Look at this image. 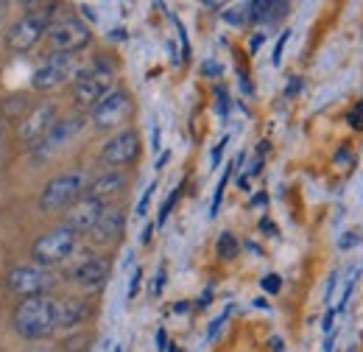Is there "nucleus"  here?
Segmentation results:
<instances>
[{
  "mask_svg": "<svg viewBox=\"0 0 363 352\" xmlns=\"http://www.w3.org/2000/svg\"><path fill=\"white\" fill-rule=\"evenodd\" d=\"M76 232H70L67 226H56V229H50L45 232L43 238H37V243H34V249H31V258L37 260V265H56L62 263V260H67L70 255H73V249H76Z\"/></svg>",
  "mask_w": 363,
  "mask_h": 352,
  "instance_id": "obj_4",
  "label": "nucleus"
},
{
  "mask_svg": "<svg viewBox=\"0 0 363 352\" xmlns=\"http://www.w3.org/2000/svg\"><path fill=\"white\" fill-rule=\"evenodd\" d=\"M14 330L26 341L48 339L56 330V302L50 297H28L14 310Z\"/></svg>",
  "mask_w": 363,
  "mask_h": 352,
  "instance_id": "obj_1",
  "label": "nucleus"
},
{
  "mask_svg": "<svg viewBox=\"0 0 363 352\" xmlns=\"http://www.w3.org/2000/svg\"><path fill=\"white\" fill-rule=\"evenodd\" d=\"M123 190H126V176L121 174V171H106V174H101L87 187V196L95 199V202H101V204H106L109 199H118Z\"/></svg>",
  "mask_w": 363,
  "mask_h": 352,
  "instance_id": "obj_16",
  "label": "nucleus"
},
{
  "mask_svg": "<svg viewBox=\"0 0 363 352\" xmlns=\"http://www.w3.org/2000/svg\"><path fill=\"white\" fill-rule=\"evenodd\" d=\"M0 26H3V6H0Z\"/></svg>",
  "mask_w": 363,
  "mask_h": 352,
  "instance_id": "obj_44",
  "label": "nucleus"
},
{
  "mask_svg": "<svg viewBox=\"0 0 363 352\" xmlns=\"http://www.w3.org/2000/svg\"><path fill=\"white\" fill-rule=\"evenodd\" d=\"M288 37H291V31H282V34H279V40H277V45H274V56H272L274 65H279V62H282V50H285V45H288Z\"/></svg>",
  "mask_w": 363,
  "mask_h": 352,
  "instance_id": "obj_24",
  "label": "nucleus"
},
{
  "mask_svg": "<svg viewBox=\"0 0 363 352\" xmlns=\"http://www.w3.org/2000/svg\"><path fill=\"white\" fill-rule=\"evenodd\" d=\"M112 92V70L104 62H95L90 67H84L82 73H76V84H73V98L82 106H95L104 95Z\"/></svg>",
  "mask_w": 363,
  "mask_h": 352,
  "instance_id": "obj_5",
  "label": "nucleus"
},
{
  "mask_svg": "<svg viewBox=\"0 0 363 352\" xmlns=\"http://www.w3.org/2000/svg\"><path fill=\"white\" fill-rule=\"evenodd\" d=\"M140 277H143V271L135 268V274H132V282H129V299L137 294V288H140Z\"/></svg>",
  "mask_w": 363,
  "mask_h": 352,
  "instance_id": "obj_29",
  "label": "nucleus"
},
{
  "mask_svg": "<svg viewBox=\"0 0 363 352\" xmlns=\"http://www.w3.org/2000/svg\"><path fill=\"white\" fill-rule=\"evenodd\" d=\"M67 277L82 291H98V288H104V282L109 277V263L104 258H87V260H82L76 265Z\"/></svg>",
  "mask_w": 363,
  "mask_h": 352,
  "instance_id": "obj_14",
  "label": "nucleus"
},
{
  "mask_svg": "<svg viewBox=\"0 0 363 352\" xmlns=\"http://www.w3.org/2000/svg\"><path fill=\"white\" fill-rule=\"evenodd\" d=\"M232 171H235V163H232L227 171H224L221 182H218V187H216V199H213V204H210V219H216V216H218V207H221V199H224V187H227Z\"/></svg>",
  "mask_w": 363,
  "mask_h": 352,
  "instance_id": "obj_20",
  "label": "nucleus"
},
{
  "mask_svg": "<svg viewBox=\"0 0 363 352\" xmlns=\"http://www.w3.org/2000/svg\"><path fill=\"white\" fill-rule=\"evenodd\" d=\"M224 23H229V26H235V28L246 26V23H249V6H238V9H227V11H224Z\"/></svg>",
  "mask_w": 363,
  "mask_h": 352,
  "instance_id": "obj_21",
  "label": "nucleus"
},
{
  "mask_svg": "<svg viewBox=\"0 0 363 352\" xmlns=\"http://www.w3.org/2000/svg\"><path fill=\"white\" fill-rule=\"evenodd\" d=\"M272 352H282V339H277V336H274V339H272Z\"/></svg>",
  "mask_w": 363,
  "mask_h": 352,
  "instance_id": "obj_39",
  "label": "nucleus"
},
{
  "mask_svg": "<svg viewBox=\"0 0 363 352\" xmlns=\"http://www.w3.org/2000/svg\"><path fill=\"white\" fill-rule=\"evenodd\" d=\"M168 157H171V154H162V157H160V160H157V168H162V165H165V163H168Z\"/></svg>",
  "mask_w": 363,
  "mask_h": 352,
  "instance_id": "obj_42",
  "label": "nucleus"
},
{
  "mask_svg": "<svg viewBox=\"0 0 363 352\" xmlns=\"http://www.w3.org/2000/svg\"><path fill=\"white\" fill-rule=\"evenodd\" d=\"M229 310H232V308H227V310H224V313H221V316H218V319H216V321H213V324H210V333H207V339H210V341H213V339L218 336V330H221V324L227 321Z\"/></svg>",
  "mask_w": 363,
  "mask_h": 352,
  "instance_id": "obj_27",
  "label": "nucleus"
},
{
  "mask_svg": "<svg viewBox=\"0 0 363 352\" xmlns=\"http://www.w3.org/2000/svg\"><path fill=\"white\" fill-rule=\"evenodd\" d=\"M151 232H154V226L148 224V226L143 229V235H140V243H148V241H151Z\"/></svg>",
  "mask_w": 363,
  "mask_h": 352,
  "instance_id": "obj_36",
  "label": "nucleus"
},
{
  "mask_svg": "<svg viewBox=\"0 0 363 352\" xmlns=\"http://www.w3.org/2000/svg\"><path fill=\"white\" fill-rule=\"evenodd\" d=\"M90 316V305L82 299H62L56 302V330H73Z\"/></svg>",
  "mask_w": 363,
  "mask_h": 352,
  "instance_id": "obj_17",
  "label": "nucleus"
},
{
  "mask_svg": "<svg viewBox=\"0 0 363 352\" xmlns=\"http://www.w3.org/2000/svg\"><path fill=\"white\" fill-rule=\"evenodd\" d=\"M299 87H302V79H291V87L285 89V95H296Z\"/></svg>",
  "mask_w": 363,
  "mask_h": 352,
  "instance_id": "obj_34",
  "label": "nucleus"
},
{
  "mask_svg": "<svg viewBox=\"0 0 363 352\" xmlns=\"http://www.w3.org/2000/svg\"><path fill=\"white\" fill-rule=\"evenodd\" d=\"M260 285H263V291H266V294H279V288H282V280H279L277 274H266Z\"/></svg>",
  "mask_w": 363,
  "mask_h": 352,
  "instance_id": "obj_23",
  "label": "nucleus"
},
{
  "mask_svg": "<svg viewBox=\"0 0 363 352\" xmlns=\"http://www.w3.org/2000/svg\"><path fill=\"white\" fill-rule=\"evenodd\" d=\"M123 229H126V213L118 207H106L90 229V238L92 243H115L123 235Z\"/></svg>",
  "mask_w": 363,
  "mask_h": 352,
  "instance_id": "obj_15",
  "label": "nucleus"
},
{
  "mask_svg": "<svg viewBox=\"0 0 363 352\" xmlns=\"http://www.w3.org/2000/svg\"><path fill=\"white\" fill-rule=\"evenodd\" d=\"M216 98H218V115H221V118H227V112H229L227 89H224V87H216Z\"/></svg>",
  "mask_w": 363,
  "mask_h": 352,
  "instance_id": "obj_26",
  "label": "nucleus"
},
{
  "mask_svg": "<svg viewBox=\"0 0 363 352\" xmlns=\"http://www.w3.org/2000/svg\"><path fill=\"white\" fill-rule=\"evenodd\" d=\"M162 282H165V268H160V274H157V282H154V294H160V291H162Z\"/></svg>",
  "mask_w": 363,
  "mask_h": 352,
  "instance_id": "obj_32",
  "label": "nucleus"
},
{
  "mask_svg": "<svg viewBox=\"0 0 363 352\" xmlns=\"http://www.w3.org/2000/svg\"><path fill=\"white\" fill-rule=\"evenodd\" d=\"M350 123H352L355 129H363V104H361V109H358V112H352V115H350Z\"/></svg>",
  "mask_w": 363,
  "mask_h": 352,
  "instance_id": "obj_30",
  "label": "nucleus"
},
{
  "mask_svg": "<svg viewBox=\"0 0 363 352\" xmlns=\"http://www.w3.org/2000/svg\"><path fill=\"white\" fill-rule=\"evenodd\" d=\"M201 70H204V76H221V67H218V65H213V62H207Z\"/></svg>",
  "mask_w": 363,
  "mask_h": 352,
  "instance_id": "obj_31",
  "label": "nucleus"
},
{
  "mask_svg": "<svg viewBox=\"0 0 363 352\" xmlns=\"http://www.w3.org/2000/svg\"><path fill=\"white\" fill-rule=\"evenodd\" d=\"M154 190H157V185L151 182V185H148V190L143 193V199L137 202V216H145V210H148V202H151V193H154Z\"/></svg>",
  "mask_w": 363,
  "mask_h": 352,
  "instance_id": "obj_25",
  "label": "nucleus"
},
{
  "mask_svg": "<svg viewBox=\"0 0 363 352\" xmlns=\"http://www.w3.org/2000/svg\"><path fill=\"white\" fill-rule=\"evenodd\" d=\"M249 20H252V23H269V20H274V3L272 0L249 3Z\"/></svg>",
  "mask_w": 363,
  "mask_h": 352,
  "instance_id": "obj_19",
  "label": "nucleus"
},
{
  "mask_svg": "<svg viewBox=\"0 0 363 352\" xmlns=\"http://www.w3.org/2000/svg\"><path fill=\"white\" fill-rule=\"evenodd\" d=\"M70 70H73V53H50L48 56V62L43 67H37L34 70V76H31V87L40 89V92H48V89L59 87L67 76H70Z\"/></svg>",
  "mask_w": 363,
  "mask_h": 352,
  "instance_id": "obj_11",
  "label": "nucleus"
},
{
  "mask_svg": "<svg viewBox=\"0 0 363 352\" xmlns=\"http://www.w3.org/2000/svg\"><path fill=\"white\" fill-rule=\"evenodd\" d=\"M333 341H335V339H327V344H324V352H333Z\"/></svg>",
  "mask_w": 363,
  "mask_h": 352,
  "instance_id": "obj_43",
  "label": "nucleus"
},
{
  "mask_svg": "<svg viewBox=\"0 0 363 352\" xmlns=\"http://www.w3.org/2000/svg\"><path fill=\"white\" fill-rule=\"evenodd\" d=\"M84 190H87V176L82 171H67V174L53 176L40 193V207L45 213H56V210L79 202Z\"/></svg>",
  "mask_w": 363,
  "mask_h": 352,
  "instance_id": "obj_3",
  "label": "nucleus"
},
{
  "mask_svg": "<svg viewBox=\"0 0 363 352\" xmlns=\"http://www.w3.org/2000/svg\"><path fill=\"white\" fill-rule=\"evenodd\" d=\"M157 347H160V352L168 350V344H165V330H157Z\"/></svg>",
  "mask_w": 363,
  "mask_h": 352,
  "instance_id": "obj_35",
  "label": "nucleus"
},
{
  "mask_svg": "<svg viewBox=\"0 0 363 352\" xmlns=\"http://www.w3.org/2000/svg\"><path fill=\"white\" fill-rule=\"evenodd\" d=\"M48 43L53 45V50L59 53H76L82 48H87L92 40L90 26L79 17H67V20H59L48 28Z\"/></svg>",
  "mask_w": 363,
  "mask_h": 352,
  "instance_id": "obj_6",
  "label": "nucleus"
},
{
  "mask_svg": "<svg viewBox=\"0 0 363 352\" xmlns=\"http://www.w3.org/2000/svg\"><path fill=\"white\" fill-rule=\"evenodd\" d=\"M179 193H182V187H177L165 202H162V207H160V219H157V226H162L165 221H168V216H171V210H174V204L179 202Z\"/></svg>",
  "mask_w": 363,
  "mask_h": 352,
  "instance_id": "obj_22",
  "label": "nucleus"
},
{
  "mask_svg": "<svg viewBox=\"0 0 363 352\" xmlns=\"http://www.w3.org/2000/svg\"><path fill=\"white\" fill-rule=\"evenodd\" d=\"M112 40H115V43H121V40H126V31H121V28H118V31H112Z\"/></svg>",
  "mask_w": 363,
  "mask_h": 352,
  "instance_id": "obj_40",
  "label": "nucleus"
},
{
  "mask_svg": "<svg viewBox=\"0 0 363 352\" xmlns=\"http://www.w3.org/2000/svg\"><path fill=\"white\" fill-rule=\"evenodd\" d=\"M210 297H213V288H207V291L201 294V299H199V308H207V302H210Z\"/></svg>",
  "mask_w": 363,
  "mask_h": 352,
  "instance_id": "obj_37",
  "label": "nucleus"
},
{
  "mask_svg": "<svg viewBox=\"0 0 363 352\" xmlns=\"http://www.w3.org/2000/svg\"><path fill=\"white\" fill-rule=\"evenodd\" d=\"M9 291L20 294V297H45V291L53 285V274L43 265H17L9 271L6 277Z\"/></svg>",
  "mask_w": 363,
  "mask_h": 352,
  "instance_id": "obj_7",
  "label": "nucleus"
},
{
  "mask_svg": "<svg viewBox=\"0 0 363 352\" xmlns=\"http://www.w3.org/2000/svg\"><path fill=\"white\" fill-rule=\"evenodd\" d=\"M53 11H56V6L48 3L43 9H34V11L23 14V17L9 28V34H6L9 48H11V50H31V48L48 34V28L53 26Z\"/></svg>",
  "mask_w": 363,
  "mask_h": 352,
  "instance_id": "obj_2",
  "label": "nucleus"
},
{
  "mask_svg": "<svg viewBox=\"0 0 363 352\" xmlns=\"http://www.w3.org/2000/svg\"><path fill=\"white\" fill-rule=\"evenodd\" d=\"M227 143H229V137H224V140H221V143H218V145L213 148V168H216V165L221 163V157H224V148H227Z\"/></svg>",
  "mask_w": 363,
  "mask_h": 352,
  "instance_id": "obj_28",
  "label": "nucleus"
},
{
  "mask_svg": "<svg viewBox=\"0 0 363 352\" xmlns=\"http://www.w3.org/2000/svg\"><path fill=\"white\" fill-rule=\"evenodd\" d=\"M333 319H335V313H333V310H327V316H324V327H321L324 333H330V330H333Z\"/></svg>",
  "mask_w": 363,
  "mask_h": 352,
  "instance_id": "obj_33",
  "label": "nucleus"
},
{
  "mask_svg": "<svg viewBox=\"0 0 363 352\" xmlns=\"http://www.w3.org/2000/svg\"><path fill=\"white\" fill-rule=\"evenodd\" d=\"M137 157H140V134H137L135 129L118 132L115 137H109V140L104 143V148H101V160H104L106 165H115V168L135 163Z\"/></svg>",
  "mask_w": 363,
  "mask_h": 352,
  "instance_id": "obj_10",
  "label": "nucleus"
},
{
  "mask_svg": "<svg viewBox=\"0 0 363 352\" xmlns=\"http://www.w3.org/2000/svg\"><path fill=\"white\" fill-rule=\"evenodd\" d=\"M84 129V118H79V115H73V118H65V121H56L53 123V129L40 140V143H34L31 145V157L34 160H48V157H53L67 140H73L76 134Z\"/></svg>",
  "mask_w": 363,
  "mask_h": 352,
  "instance_id": "obj_9",
  "label": "nucleus"
},
{
  "mask_svg": "<svg viewBox=\"0 0 363 352\" xmlns=\"http://www.w3.org/2000/svg\"><path fill=\"white\" fill-rule=\"evenodd\" d=\"M82 11H84V17H87L90 23H92V20H95V14H92V9H90V6H82Z\"/></svg>",
  "mask_w": 363,
  "mask_h": 352,
  "instance_id": "obj_41",
  "label": "nucleus"
},
{
  "mask_svg": "<svg viewBox=\"0 0 363 352\" xmlns=\"http://www.w3.org/2000/svg\"><path fill=\"white\" fill-rule=\"evenodd\" d=\"M106 210V204H101V202H95L90 196H82L79 202H73L70 204V210H67V219H65V226L70 229V232H90L92 226H95V221L101 219V213Z\"/></svg>",
  "mask_w": 363,
  "mask_h": 352,
  "instance_id": "obj_13",
  "label": "nucleus"
},
{
  "mask_svg": "<svg viewBox=\"0 0 363 352\" xmlns=\"http://www.w3.org/2000/svg\"><path fill=\"white\" fill-rule=\"evenodd\" d=\"M132 112V101L123 89H112L109 95H104L95 106H92V126L106 132V129H115L121 126Z\"/></svg>",
  "mask_w": 363,
  "mask_h": 352,
  "instance_id": "obj_8",
  "label": "nucleus"
},
{
  "mask_svg": "<svg viewBox=\"0 0 363 352\" xmlns=\"http://www.w3.org/2000/svg\"><path fill=\"white\" fill-rule=\"evenodd\" d=\"M56 121H59L56 106H53V104H43V106L31 109V112L23 118V123H20V137L34 145V143H40V140L53 129Z\"/></svg>",
  "mask_w": 363,
  "mask_h": 352,
  "instance_id": "obj_12",
  "label": "nucleus"
},
{
  "mask_svg": "<svg viewBox=\"0 0 363 352\" xmlns=\"http://www.w3.org/2000/svg\"><path fill=\"white\" fill-rule=\"evenodd\" d=\"M263 40H266L263 34H255V37H252V50H257V48L263 45Z\"/></svg>",
  "mask_w": 363,
  "mask_h": 352,
  "instance_id": "obj_38",
  "label": "nucleus"
},
{
  "mask_svg": "<svg viewBox=\"0 0 363 352\" xmlns=\"http://www.w3.org/2000/svg\"><path fill=\"white\" fill-rule=\"evenodd\" d=\"M216 252H218V258L221 260H235L238 258V252H240V243H238V238L232 235V232H221L218 235V241H216Z\"/></svg>",
  "mask_w": 363,
  "mask_h": 352,
  "instance_id": "obj_18",
  "label": "nucleus"
}]
</instances>
